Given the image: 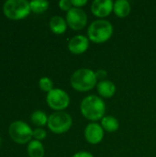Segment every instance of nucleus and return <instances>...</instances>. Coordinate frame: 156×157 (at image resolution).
Segmentation results:
<instances>
[{"label": "nucleus", "instance_id": "1", "mask_svg": "<svg viewBox=\"0 0 156 157\" xmlns=\"http://www.w3.org/2000/svg\"><path fill=\"white\" fill-rule=\"evenodd\" d=\"M80 111L84 118L92 122H97L105 117L106 104L102 98L96 95H89L81 101Z\"/></svg>", "mask_w": 156, "mask_h": 157}, {"label": "nucleus", "instance_id": "2", "mask_svg": "<svg viewBox=\"0 0 156 157\" xmlns=\"http://www.w3.org/2000/svg\"><path fill=\"white\" fill-rule=\"evenodd\" d=\"M96 72L88 68H80L73 73L70 84L73 89L78 92H88L97 85Z\"/></svg>", "mask_w": 156, "mask_h": 157}, {"label": "nucleus", "instance_id": "3", "mask_svg": "<svg viewBox=\"0 0 156 157\" xmlns=\"http://www.w3.org/2000/svg\"><path fill=\"white\" fill-rule=\"evenodd\" d=\"M113 25L106 19H97L91 22L87 29V38L90 41L101 44L107 42L113 35Z\"/></svg>", "mask_w": 156, "mask_h": 157}, {"label": "nucleus", "instance_id": "4", "mask_svg": "<svg viewBox=\"0 0 156 157\" xmlns=\"http://www.w3.org/2000/svg\"><path fill=\"white\" fill-rule=\"evenodd\" d=\"M30 12L29 2L27 0H7L3 5V13L10 19H23Z\"/></svg>", "mask_w": 156, "mask_h": 157}, {"label": "nucleus", "instance_id": "5", "mask_svg": "<svg viewBox=\"0 0 156 157\" xmlns=\"http://www.w3.org/2000/svg\"><path fill=\"white\" fill-rule=\"evenodd\" d=\"M73 125V119L65 111H55L49 116L47 126L54 134H63L67 132Z\"/></svg>", "mask_w": 156, "mask_h": 157}, {"label": "nucleus", "instance_id": "6", "mask_svg": "<svg viewBox=\"0 0 156 157\" xmlns=\"http://www.w3.org/2000/svg\"><path fill=\"white\" fill-rule=\"evenodd\" d=\"M8 134L12 141L18 144H29L33 138V130L23 121H15L8 127Z\"/></svg>", "mask_w": 156, "mask_h": 157}, {"label": "nucleus", "instance_id": "7", "mask_svg": "<svg viewBox=\"0 0 156 157\" xmlns=\"http://www.w3.org/2000/svg\"><path fill=\"white\" fill-rule=\"evenodd\" d=\"M70 97L66 91L62 88H53L47 93L46 102L47 105L53 110L63 111L70 105Z\"/></svg>", "mask_w": 156, "mask_h": 157}, {"label": "nucleus", "instance_id": "8", "mask_svg": "<svg viewBox=\"0 0 156 157\" xmlns=\"http://www.w3.org/2000/svg\"><path fill=\"white\" fill-rule=\"evenodd\" d=\"M65 19L68 27L74 31L83 29L87 24V15L82 8L73 7L66 13Z\"/></svg>", "mask_w": 156, "mask_h": 157}, {"label": "nucleus", "instance_id": "9", "mask_svg": "<svg viewBox=\"0 0 156 157\" xmlns=\"http://www.w3.org/2000/svg\"><path fill=\"white\" fill-rule=\"evenodd\" d=\"M104 132L105 131L103 130L100 124H98L97 122H91L87 124L86 127L85 128V132H84L85 139L90 144L93 145L98 144L104 139V135H105Z\"/></svg>", "mask_w": 156, "mask_h": 157}, {"label": "nucleus", "instance_id": "10", "mask_svg": "<svg viewBox=\"0 0 156 157\" xmlns=\"http://www.w3.org/2000/svg\"><path fill=\"white\" fill-rule=\"evenodd\" d=\"M114 2L111 0H95L91 4L92 14L99 19H104L113 12Z\"/></svg>", "mask_w": 156, "mask_h": 157}, {"label": "nucleus", "instance_id": "11", "mask_svg": "<svg viewBox=\"0 0 156 157\" xmlns=\"http://www.w3.org/2000/svg\"><path fill=\"white\" fill-rule=\"evenodd\" d=\"M89 39L85 35H75L68 42V50L74 55L85 53L89 48Z\"/></svg>", "mask_w": 156, "mask_h": 157}, {"label": "nucleus", "instance_id": "12", "mask_svg": "<svg viewBox=\"0 0 156 157\" xmlns=\"http://www.w3.org/2000/svg\"><path fill=\"white\" fill-rule=\"evenodd\" d=\"M97 90L100 98H111L117 91L115 84L110 80H102L98 81L97 85Z\"/></svg>", "mask_w": 156, "mask_h": 157}, {"label": "nucleus", "instance_id": "13", "mask_svg": "<svg viewBox=\"0 0 156 157\" xmlns=\"http://www.w3.org/2000/svg\"><path fill=\"white\" fill-rule=\"evenodd\" d=\"M49 27H50V29L51 30V32H53L54 34H57V35H61L66 31L68 25H67L66 19L63 18V17L53 16L50 19Z\"/></svg>", "mask_w": 156, "mask_h": 157}, {"label": "nucleus", "instance_id": "14", "mask_svg": "<svg viewBox=\"0 0 156 157\" xmlns=\"http://www.w3.org/2000/svg\"><path fill=\"white\" fill-rule=\"evenodd\" d=\"M131 10V6L129 1L127 0H117L114 2V6H113V12L114 14L120 17V18H124L127 17Z\"/></svg>", "mask_w": 156, "mask_h": 157}, {"label": "nucleus", "instance_id": "15", "mask_svg": "<svg viewBox=\"0 0 156 157\" xmlns=\"http://www.w3.org/2000/svg\"><path fill=\"white\" fill-rule=\"evenodd\" d=\"M27 152L29 157H44L45 149L41 142L31 140L27 146Z\"/></svg>", "mask_w": 156, "mask_h": 157}, {"label": "nucleus", "instance_id": "16", "mask_svg": "<svg viewBox=\"0 0 156 157\" xmlns=\"http://www.w3.org/2000/svg\"><path fill=\"white\" fill-rule=\"evenodd\" d=\"M100 125L102 126L103 130L107 132L112 133L119 130L120 128V122L114 116H105L100 121Z\"/></svg>", "mask_w": 156, "mask_h": 157}, {"label": "nucleus", "instance_id": "17", "mask_svg": "<svg viewBox=\"0 0 156 157\" xmlns=\"http://www.w3.org/2000/svg\"><path fill=\"white\" fill-rule=\"evenodd\" d=\"M49 116L42 110H35L30 115V121L31 122L37 126V128H42L48 123Z\"/></svg>", "mask_w": 156, "mask_h": 157}, {"label": "nucleus", "instance_id": "18", "mask_svg": "<svg viewBox=\"0 0 156 157\" xmlns=\"http://www.w3.org/2000/svg\"><path fill=\"white\" fill-rule=\"evenodd\" d=\"M30 10L36 14H40L45 12L49 8V2L46 0H32L29 2Z\"/></svg>", "mask_w": 156, "mask_h": 157}, {"label": "nucleus", "instance_id": "19", "mask_svg": "<svg viewBox=\"0 0 156 157\" xmlns=\"http://www.w3.org/2000/svg\"><path fill=\"white\" fill-rule=\"evenodd\" d=\"M39 87L43 92L49 93L50 91H51L54 88L53 87V82L50 77L43 76V77L40 78V80H39Z\"/></svg>", "mask_w": 156, "mask_h": 157}, {"label": "nucleus", "instance_id": "20", "mask_svg": "<svg viewBox=\"0 0 156 157\" xmlns=\"http://www.w3.org/2000/svg\"><path fill=\"white\" fill-rule=\"evenodd\" d=\"M47 137V132L43 128H36L33 130V138L34 140L41 142Z\"/></svg>", "mask_w": 156, "mask_h": 157}, {"label": "nucleus", "instance_id": "21", "mask_svg": "<svg viewBox=\"0 0 156 157\" xmlns=\"http://www.w3.org/2000/svg\"><path fill=\"white\" fill-rule=\"evenodd\" d=\"M58 6L59 7L63 10V11H65L66 13L68 11H70L74 6L72 5V2L71 0H61L59 3H58Z\"/></svg>", "mask_w": 156, "mask_h": 157}, {"label": "nucleus", "instance_id": "22", "mask_svg": "<svg viewBox=\"0 0 156 157\" xmlns=\"http://www.w3.org/2000/svg\"><path fill=\"white\" fill-rule=\"evenodd\" d=\"M96 76H97L98 81L106 80L107 76H108V72L104 69H98L96 71Z\"/></svg>", "mask_w": 156, "mask_h": 157}, {"label": "nucleus", "instance_id": "23", "mask_svg": "<svg viewBox=\"0 0 156 157\" xmlns=\"http://www.w3.org/2000/svg\"><path fill=\"white\" fill-rule=\"evenodd\" d=\"M71 2L73 6L77 8H81L87 4V0H71Z\"/></svg>", "mask_w": 156, "mask_h": 157}, {"label": "nucleus", "instance_id": "24", "mask_svg": "<svg viewBox=\"0 0 156 157\" xmlns=\"http://www.w3.org/2000/svg\"><path fill=\"white\" fill-rule=\"evenodd\" d=\"M72 157H94V155L89 153V152H86V151H80V152H77L75 153Z\"/></svg>", "mask_w": 156, "mask_h": 157}, {"label": "nucleus", "instance_id": "25", "mask_svg": "<svg viewBox=\"0 0 156 157\" xmlns=\"http://www.w3.org/2000/svg\"><path fill=\"white\" fill-rule=\"evenodd\" d=\"M1 144H2V139H1V136H0V147H1Z\"/></svg>", "mask_w": 156, "mask_h": 157}]
</instances>
